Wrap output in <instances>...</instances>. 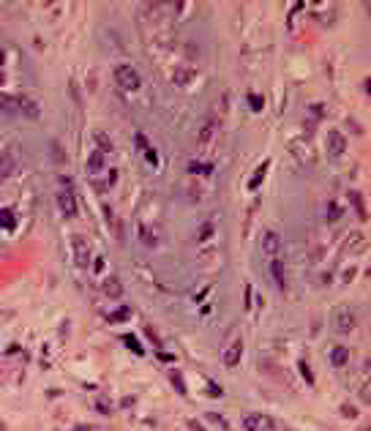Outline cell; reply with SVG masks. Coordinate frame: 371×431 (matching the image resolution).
Returning <instances> with one entry per match:
<instances>
[{
	"instance_id": "5b68a950",
	"label": "cell",
	"mask_w": 371,
	"mask_h": 431,
	"mask_svg": "<svg viewBox=\"0 0 371 431\" xmlns=\"http://www.w3.org/2000/svg\"><path fill=\"white\" fill-rule=\"evenodd\" d=\"M243 429L246 431H276V421L262 412H248L243 415Z\"/></svg>"
},
{
	"instance_id": "ffe728a7",
	"label": "cell",
	"mask_w": 371,
	"mask_h": 431,
	"mask_svg": "<svg viewBox=\"0 0 371 431\" xmlns=\"http://www.w3.org/2000/svg\"><path fill=\"white\" fill-rule=\"evenodd\" d=\"M298 371H300V374H303V380H306V385H314V374H311V369H309V363H303V360H300V363H298Z\"/></svg>"
},
{
	"instance_id": "836d02e7",
	"label": "cell",
	"mask_w": 371,
	"mask_h": 431,
	"mask_svg": "<svg viewBox=\"0 0 371 431\" xmlns=\"http://www.w3.org/2000/svg\"><path fill=\"white\" fill-rule=\"evenodd\" d=\"M341 412H344V415H347V418H355V410H352V407H350V404H344V410H341Z\"/></svg>"
},
{
	"instance_id": "5bb4252c",
	"label": "cell",
	"mask_w": 371,
	"mask_h": 431,
	"mask_svg": "<svg viewBox=\"0 0 371 431\" xmlns=\"http://www.w3.org/2000/svg\"><path fill=\"white\" fill-rule=\"evenodd\" d=\"M16 104H19V112H25L27 118H38V104L36 101L30 104V98H16Z\"/></svg>"
},
{
	"instance_id": "7c38bea8",
	"label": "cell",
	"mask_w": 371,
	"mask_h": 431,
	"mask_svg": "<svg viewBox=\"0 0 371 431\" xmlns=\"http://www.w3.org/2000/svg\"><path fill=\"white\" fill-rule=\"evenodd\" d=\"M240 358H243V341H232L227 347V352H224V366L235 369V366L240 363Z\"/></svg>"
},
{
	"instance_id": "3957f363",
	"label": "cell",
	"mask_w": 371,
	"mask_h": 431,
	"mask_svg": "<svg viewBox=\"0 0 371 431\" xmlns=\"http://www.w3.org/2000/svg\"><path fill=\"white\" fill-rule=\"evenodd\" d=\"M115 82L123 87V90H139V87H142V77H139V71L134 66L120 63V66H115Z\"/></svg>"
},
{
	"instance_id": "7402d4cb",
	"label": "cell",
	"mask_w": 371,
	"mask_h": 431,
	"mask_svg": "<svg viewBox=\"0 0 371 431\" xmlns=\"http://www.w3.org/2000/svg\"><path fill=\"white\" fill-rule=\"evenodd\" d=\"M188 170H191V172H196V175H210V164H199V161H191Z\"/></svg>"
},
{
	"instance_id": "2e32d148",
	"label": "cell",
	"mask_w": 371,
	"mask_h": 431,
	"mask_svg": "<svg viewBox=\"0 0 371 431\" xmlns=\"http://www.w3.org/2000/svg\"><path fill=\"white\" fill-rule=\"evenodd\" d=\"M0 109H3L5 115H19V104H16V98H8V96H0Z\"/></svg>"
},
{
	"instance_id": "7a4b0ae2",
	"label": "cell",
	"mask_w": 371,
	"mask_h": 431,
	"mask_svg": "<svg viewBox=\"0 0 371 431\" xmlns=\"http://www.w3.org/2000/svg\"><path fill=\"white\" fill-rule=\"evenodd\" d=\"M16 172H19V148H16V142H8L0 150V178L8 180Z\"/></svg>"
},
{
	"instance_id": "4dcf8cb0",
	"label": "cell",
	"mask_w": 371,
	"mask_h": 431,
	"mask_svg": "<svg viewBox=\"0 0 371 431\" xmlns=\"http://www.w3.org/2000/svg\"><path fill=\"white\" fill-rule=\"evenodd\" d=\"M52 159H57L60 164L66 161V156H63V150H60V145H57V142H52Z\"/></svg>"
},
{
	"instance_id": "603a6c76",
	"label": "cell",
	"mask_w": 371,
	"mask_h": 431,
	"mask_svg": "<svg viewBox=\"0 0 371 431\" xmlns=\"http://www.w3.org/2000/svg\"><path fill=\"white\" fill-rule=\"evenodd\" d=\"M123 344H126V347H129V349H131V352H137V355H142V347H139V344H137V339H134V336H123Z\"/></svg>"
},
{
	"instance_id": "d590c367",
	"label": "cell",
	"mask_w": 371,
	"mask_h": 431,
	"mask_svg": "<svg viewBox=\"0 0 371 431\" xmlns=\"http://www.w3.org/2000/svg\"><path fill=\"white\" fill-rule=\"evenodd\" d=\"M82 431H88V429H82Z\"/></svg>"
},
{
	"instance_id": "d6a6232c",
	"label": "cell",
	"mask_w": 371,
	"mask_h": 431,
	"mask_svg": "<svg viewBox=\"0 0 371 431\" xmlns=\"http://www.w3.org/2000/svg\"><path fill=\"white\" fill-rule=\"evenodd\" d=\"M210 134H213V126L207 123L205 129H202V137H199V139H202V142H205V139H210Z\"/></svg>"
},
{
	"instance_id": "8992f818",
	"label": "cell",
	"mask_w": 371,
	"mask_h": 431,
	"mask_svg": "<svg viewBox=\"0 0 371 431\" xmlns=\"http://www.w3.org/2000/svg\"><path fill=\"white\" fill-rule=\"evenodd\" d=\"M289 153H292L295 159L300 161V167H303V170H309V167L314 164V153H311V145L306 142V139H300V137L289 142Z\"/></svg>"
},
{
	"instance_id": "d6986e66",
	"label": "cell",
	"mask_w": 371,
	"mask_h": 431,
	"mask_svg": "<svg viewBox=\"0 0 371 431\" xmlns=\"http://www.w3.org/2000/svg\"><path fill=\"white\" fill-rule=\"evenodd\" d=\"M339 218H341V208L336 205V202H328V221H330V224H336Z\"/></svg>"
},
{
	"instance_id": "44dd1931",
	"label": "cell",
	"mask_w": 371,
	"mask_h": 431,
	"mask_svg": "<svg viewBox=\"0 0 371 431\" xmlns=\"http://www.w3.org/2000/svg\"><path fill=\"white\" fill-rule=\"evenodd\" d=\"M350 200H352V205L358 208V216H361V218H366V211H363V200L358 197V191H350Z\"/></svg>"
},
{
	"instance_id": "30bf717a",
	"label": "cell",
	"mask_w": 371,
	"mask_h": 431,
	"mask_svg": "<svg viewBox=\"0 0 371 431\" xmlns=\"http://www.w3.org/2000/svg\"><path fill=\"white\" fill-rule=\"evenodd\" d=\"M101 292H104V298H109V300H120V298H123V284H120V278L118 276H107L101 281Z\"/></svg>"
},
{
	"instance_id": "ba28073f",
	"label": "cell",
	"mask_w": 371,
	"mask_h": 431,
	"mask_svg": "<svg viewBox=\"0 0 371 431\" xmlns=\"http://www.w3.org/2000/svg\"><path fill=\"white\" fill-rule=\"evenodd\" d=\"M344 150H347L344 134H341L339 129H330L328 131V156H330V161L341 159V156H344Z\"/></svg>"
},
{
	"instance_id": "484cf974",
	"label": "cell",
	"mask_w": 371,
	"mask_h": 431,
	"mask_svg": "<svg viewBox=\"0 0 371 431\" xmlns=\"http://www.w3.org/2000/svg\"><path fill=\"white\" fill-rule=\"evenodd\" d=\"M96 142H101V153L112 150V145H109V137H107V134H96Z\"/></svg>"
},
{
	"instance_id": "8fae6325",
	"label": "cell",
	"mask_w": 371,
	"mask_h": 431,
	"mask_svg": "<svg viewBox=\"0 0 371 431\" xmlns=\"http://www.w3.org/2000/svg\"><path fill=\"white\" fill-rule=\"evenodd\" d=\"M270 281H273L281 292L287 289V273H284V262L278 259V257L270 259Z\"/></svg>"
},
{
	"instance_id": "f1b7e54d",
	"label": "cell",
	"mask_w": 371,
	"mask_h": 431,
	"mask_svg": "<svg viewBox=\"0 0 371 431\" xmlns=\"http://www.w3.org/2000/svg\"><path fill=\"white\" fill-rule=\"evenodd\" d=\"M210 235H213V224L207 221V224H202V229H199V240H207Z\"/></svg>"
},
{
	"instance_id": "9a60e30c",
	"label": "cell",
	"mask_w": 371,
	"mask_h": 431,
	"mask_svg": "<svg viewBox=\"0 0 371 431\" xmlns=\"http://www.w3.org/2000/svg\"><path fill=\"white\" fill-rule=\"evenodd\" d=\"M88 172H90V175L104 172V153H101V150H96V153L90 156V161H88Z\"/></svg>"
},
{
	"instance_id": "f546056e",
	"label": "cell",
	"mask_w": 371,
	"mask_h": 431,
	"mask_svg": "<svg viewBox=\"0 0 371 431\" xmlns=\"http://www.w3.org/2000/svg\"><path fill=\"white\" fill-rule=\"evenodd\" d=\"M0 224H3V226H14V213L3 211V213H0Z\"/></svg>"
},
{
	"instance_id": "277c9868",
	"label": "cell",
	"mask_w": 371,
	"mask_h": 431,
	"mask_svg": "<svg viewBox=\"0 0 371 431\" xmlns=\"http://www.w3.org/2000/svg\"><path fill=\"white\" fill-rule=\"evenodd\" d=\"M55 202H57V211H60L66 218H74L79 213V202H77V194L71 189H60L55 194Z\"/></svg>"
},
{
	"instance_id": "e575fe53",
	"label": "cell",
	"mask_w": 371,
	"mask_h": 431,
	"mask_svg": "<svg viewBox=\"0 0 371 431\" xmlns=\"http://www.w3.org/2000/svg\"><path fill=\"white\" fill-rule=\"evenodd\" d=\"M0 431H5V426H3V421H0Z\"/></svg>"
},
{
	"instance_id": "9c48e42d",
	"label": "cell",
	"mask_w": 371,
	"mask_h": 431,
	"mask_svg": "<svg viewBox=\"0 0 371 431\" xmlns=\"http://www.w3.org/2000/svg\"><path fill=\"white\" fill-rule=\"evenodd\" d=\"M259 248H262V254H268L270 259H273V257H278V251H281V235H278L276 229L262 232V240H259Z\"/></svg>"
},
{
	"instance_id": "6da1fadb",
	"label": "cell",
	"mask_w": 371,
	"mask_h": 431,
	"mask_svg": "<svg viewBox=\"0 0 371 431\" xmlns=\"http://www.w3.org/2000/svg\"><path fill=\"white\" fill-rule=\"evenodd\" d=\"M355 328H358V311H355V308H350V306L333 308V330H336V333L347 336V333H352Z\"/></svg>"
},
{
	"instance_id": "4fadbf2b",
	"label": "cell",
	"mask_w": 371,
	"mask_h": 431,
	"mask_svg": "<svg viewBox=\"0 0 371 431\" xmlns=\"http://www.w3.org/2000/svg\"><path fill=\"white\" fill-rule=\"evenodd\" d=\"M347 360H350V349L347 347L336 344L333 349H330V366H333V369H344Z\"/></svg>"
},
{
	"instance_id": "83f0119b",
	"label": "cell",
	"mask_w": 371,
	"mask_h": 431,
	"mask_svg": "<svg viewBox=\"0 0 371 431\" xmlns=\"http://www.w3.org/2000/svg\"><path fill=\"white\" fill-rule=\"evenodd\" d=\"M361 399H363V404H369V401H371V390H369V380H363V385H361Z\"/></svg>"
},
{
	"instance_id": "e0dca14e",
	"label": "cell",
	"mask_w": 371,
	"mask_h": 431,
	"mask_svg": "<svg viewBox=\"0 0 371 431\" xmlns=\"http://www.w3.org/2000/svg\"><path fill=\"white\" fill-rule=\"evenodd\" d=\"M129 317H131V308L129 306H120V308H115V311L109 314V322H126Z\"/></svg>"
},
{
	"instance_id": "cb8c5ba5",
	"label": "cell",
	"mask_w": 371,
	"mask_h": 431,
	"mask_svg": "<svg viewBox=\"0 0 371 431\" xmlns=\"http://www.w3.org/2000/svg\"><path fill=\"white\" fill-rule=\"evenodd\" d=\"M170 380H172V385H175L178 393H186V385H183V380H181V374H178V371H170Z\"/></svg>"
},
{
	"instance_id": "52a82bcc",
	"label": "cell",
	"mask_w": 371,
	"mask_h": 431,
	"mask_svg": "<svg viewBox=\"0 0 371 431\" xmlns=\"http://www.w3.org/2000/svg\"><path fill=\"white\" fill-rule=\"evenodd\" d=\"M74 262H77V267H90V262H93V254H90V246H88V240H85L82 235H77L74 237Z\"/></svg>"
},
{
	"instance_id": "d4e9b609",
	"label": "cell",
	"mask_w": 371,
	"mask_h": 431,
	"mask_svg": "<svg viewBox=\"0 0 371 431\" xmlns=\"http://www.w3.org/2000/svg\"><path fill=\"white\" fill-rule=\"evenodd\" d=\"M96 410L104 412V415H109V412H112V407H109V399H107V396H101V399L96 401Z\"/></svg>"
},
{
	"instance_id": "4316f807",
	"label": "cell",
	"mask_w": 371,
	"mask_h": 431,
	"mask_svg": "<svg viewBox=\"0 0 371 431\" xmlns=\"http://www.w3.org/2000/svg\"><path fill=\"white\" fill-rule=\"evenodd\" d=\"M207 421H210V423H216V426H218V429H224V431H227V429H229V423H227V421H224V418H221V415H207Z\"/></svg>"
},
{
	"instance_id": "ac0fdd59",
	"label": "cell",
	"mask_w": 371,
	"mask_h": 431,
	"mask_svg": "<svg viewBox=\"0 0 371 431\" xmlns=\"http://www.w3.org/2000/svg\"><path fill=\"white\" fill-rule=\"evenodd\" d=\"M265 172H268V164H262L257 172H254V178L248 180V189H251V191H257V189H259V183L265 180Z\"/></svg>"
},
{
	"instance_id": "1f68e13d",
	"label": "cell",
	"mask_w": 371,
	"mask_h": 431,
	"mask_svg": "<svg viewBox=\"0 0 371 431\" xmlns=\"http://www.w3.org/2000/svg\"><path fill=\"white\" fill-rule=\"evenodd\" d=\"M248 104H251L254 109H262V98L259 96H248Z\"/></svg>"
}]
</instances>
